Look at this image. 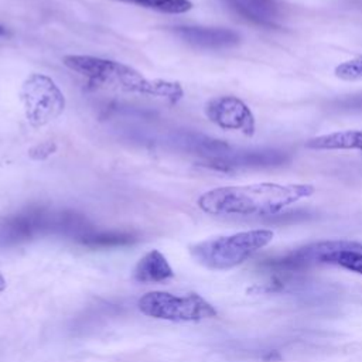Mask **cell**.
I'll use <instances>...</instances> for the list:
<instances>
[{"label": "cell", "mask_w": 362, "mask_h": 362, "mask_svg": "<svg viewBox=\"0 0 362 362\" xmlns=\"http://www.w3.org/2000/svg\"><path fill=\"white\" fill-rule=\"evenodd\" d=\"M55 151H57V144L54 141H42V143L33 146L28 150V156H30V158H33L35 161H41V160L48 158Z\"/></svg>", "instance_id": "2e32d148"}, {"label": "cell", "mask_w": 362, "mask_h": 362, "mask_svg": "<svg viewBox=\"0 0 362 362\" xmlns=\"http://www.w3.org/2000/svg\"><path fill=\"white\" fill-rule=\"evenodd\" d=\"M62 64L89 82L116 92L154 96L171 103H177L184 95L178 82L146 78L136 68L119 61L92 55H65Z\"/></svg>", "instance_id": "7a4b0ae2"}, {"label": "cell", "mask_w": 362, "mask_h": 362, "mask_svg": "<svg viewBox=\"0 0 362 362\" xmlns=\"http://www.w3.org/2000/svg\"><path fill=\"white\" fill-rule=\"evenodd\" d=\"M317 151H362V129H348L314 136L304 143Z\"/></svg>", "instance_id": "30bf717a"}, {"label": "cell", "mask_w": 362, "mask_h": 362, "mask_svg": "<svg viewBox=\"0 0 362 362\" xmlns=\"http://www.w3.org/2000/svg\"><path fill=\"white\" fill-rule=\"evenodd\" d=\"M174 272L167 262L165 256L153 249L147 252L136 264L133 270V279L139 283H160L171 279Z\"/></svg>", "instance_id": "8fae6325"}, {"label": "cell", "mask_w": 362, "mask_h": 362, "mask_svg": "<svg viewBox=\"0 0 362 362\" xmlns=\"http://www.w3.org/2000/svg\"><path fill=\"white\" fill-rule=\"evenodd\" d=\"M225 3L242 17L263 25H270L277 14L274 0H225Z\"/></svg>", "instance_id": "7c38bea8"}, {"label": "cell", "mask_w": 362, "mask_h": 362, "mask_svg": "<svg viewBox=\"0 0 362 362\" xmlns=\"http://www.w3.org/2000/svg\"><path fill=\"white\" fill-rule=\"evenodd\" d=\"M4 288H6V280H4L3 274L0 273V293H1Z\"/></svg>", "instance_id": "e0dca14e"}, {"label": "cell", "mask_w": 362, "mask_h": 362, "mask_svg": "<svg viewBox=\"0 0 362 362\" xmlns=\"http://www.w3.org/2000/svg\"><path fill=\"white\" fill-rule=\"evenodd\" d=\"M273 238L274 232L272 229H249L201 240L192 245L189 252L206 269L229 270L267 246Z\"/></svg>", "instance_id": "3957f363"}, {"label": "cell", "mask_w": 362, "mask_h": 362, "mask_svg": "<svg viewBox=\"0 0 362 362\" xmlns=\"http://www.w3.org/2000/svg\"><path fill=\"white\" fill-rule=\"evenodd\" d=\"M175 34L199 49H226L240 42V35L225 27H177Z\"/></svg>", "instance_id": "9c48e42d"}, {"label": "cell", "mask_w": 362, "mask_h": 362, "mask_svg": "<svg viewBox=\"0 0 362 362\" xmlns=\"http://www.w3.org/2000/svg\"><path fill=\"white\" fill-rule=\"evenodd\" d=\"M314 192L315 187L307 182L226 185L201 194L197 205L205 214L216 216H267L310 198Z\"/></svg>", "instance_id": "6da1fadb"}, {"label": "cell", "mask_w": 362, "mask_h": 362, "mask_svg": "<svg viewBox=\"0 0 362 362\" xmlns=\"http://www.w3.org/2000/svg\"><path fill=\"white\" fill-rule=\"evenodd\" d=\"M119 3L134 4L148 10H154L165 14H182L192 8V1L189 0H112Z\"/></svg>", "instance_id": "5bb4252c"}, {"label": "cell", "mask_w": 362, "mask_h": 362, "mask_svg": "<svg viewBox=\"0 0 362 362\" xmlns=\"http://www.w3.org/2000/svg\"><path fill=\"white\" fill-rule=\"evenodd\" d=\"M334 75L345 82L362 81V55L338 64L334 69Z\"/></svg>", "instance_id": "9a60e30c"}, {"label": "cell", "mask_w": 362, "mask_h": 362, "mask_svg": "<svg viewBox=\"0 0 362 362\" xmlns=\"http://www.w3.org/2000/svg\"><path fill=\"white\" fill-rule=\"evenodd\" d=\"M20 100L30 126L38 129L55 120L65 109V96L45 74L28 75L20 88Z\"/></svg>", "instance_id": "5b68a950"}, {"label": "cell", "mask_w": 362, "mask_h": 362, "mask_svg": "<svg viewBox=\"0 0 362 362\" xmlns=\"http://www.w3.org/2000/svg\"><path fill=\"white\" fill-rule=\"evenodd\" d=\"M139 310L157 320L201 321L216 315L215 307L197 293L175 296L167 291H148L139 298Z\"/></svg>", "instance_id": "277c9868"}, {"label": "cell", "mask_w": 362, "mask_h": 362, "mask_svg": "<svg viewBox=\"0 0 362 362\" xmlns=\"http://www.w3.org/2000/svg\"><path fill=\"white\" fill-rule=\"evenodd\" d=\"M286 151L279 148H255L239 153H226L219 157L209 158V165L216 170L230 171L238 168H269L277 167L288 161Z\"/></svg>", "instance_id": "ba28073f"}, {"label": "cell", "mask_w": 362, "mask_h": 362, "mask_svg": "<svg viewBox=\"0 0 362 362\" xmlns=\"http://www.w3.org/2000/svg\"><path fill=\"white\" fill-rule=\"evenodd\" d=\"M136 236L129 232H95L89 229L78 240L89 247H117V246H127L136 242Z\"/></svg>", "instance_id": "4fadbf2b"}, {"label": "cell", "mask_w": 362, "mask_h": 362, "mask_svg": "<svg viewBox=\"0 0 362 362\" xmlns=\"http://www.w3.org/2000/svg\"><path fill=\"white\" fill-rule=\"evenodd\" d=\"M205 116L223 130L240 132L252 137L256 132V117L252 109L238 96L222 95L205 103Z\"/></svg>", "instance_id": "8992f818"}, {"label": "cell", "mask_w": 362, "mask_h": 362, "mask_svg": "<svg viewBox=\"0 0 362 362\" xmlns=\"http://www.w3.org/2000/svg\"><path fill=\"white\" fill-rule=\"evenodd\" d=\"M61 214L44 209H28L6 218L0 223V245H13L28 240L44 232H59Z\"/></svg>", "instance_id": "52a82bcc"}]
</instances>
